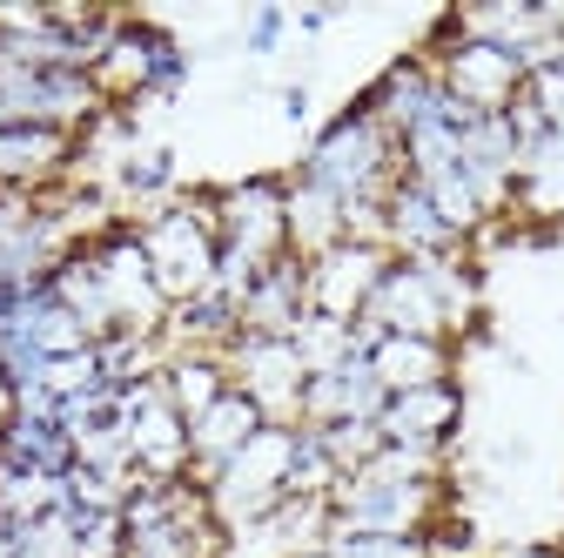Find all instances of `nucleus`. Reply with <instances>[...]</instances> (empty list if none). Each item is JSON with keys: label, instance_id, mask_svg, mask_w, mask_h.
<instances>
[{"label": "nucleus", "instance_id": "nucleus-30", "mask_svg": "<svg viewBox=\"0 0 564 558\" xmlns=\"http://www.w3.org/2000/svg\"><path fill=\"white\" fill-rule=\"evenodd\" d=\"M41 390L47 397H88V390H101V357L95 351H75V357H47L41 364Z\"/></svg>", "mask_w": 564, "mask_h": 558}, {"label": "nucleus", "instance_id": "nucleus-33", "mask_svg": "<svg viewBox=\"0 0 564 558\" xmlns=\"http://www.w3.org/2000/svg\"><path fill=\"white\" fill-rule=\"evenodd\" d=\"M282 121H296V128L310 121V88H303V82H290V88H282Z\"/></svg>", "mask_w": 564, "mask_h": 558}, {"label": "nucleus", "instance_id": "nucleus-19", "mask_svg": "<svg viewBox=\"0 0 564 558\" xmlns=\"http://www.w3.org/2000/svg\"><path fill=\"white\" fill-rule=\"evenodd\" d=\"M383 249L423 262V256H451V249H464V243L444 229V216L431 208V195H423L416 182H397V189L383 195Z\"/></svg>", "mask_w": 564, "mask_h": 558}, {"label": "nucleus", "instance_id": "nucleus-25", "mask_svg": "<svg viewBox=\"0 0 564 558\" xmlns=\"http://www.w3.org/2000/svg\"><path fill=\"white\" fill-rule=\"evenodd\" d=\"M290 343H296V357H303L310 377H329V371H343L349 357H357V323H336V316H316L310 310Z\"/></svg>", "mask_w": 564, "mask_h": 558}, {"label": "nucleus", "instance_id": "nucleus-27", "mask_svg": "<svg viewBox=\"0 0 564 558\" xmlns=\"http://www.w3.org/2000/svg\"><path fill=\"white\" fill-rule=\"evenodd\" d=\"M14 558H82V518L47 512V518L14 525Z\"/></svg>", "mask_w": 564, "mask_h": 558}, {"label": "nucleus", "instance_id": "nucleus-28", "mask_svg": "<svg viewBox=\"0 0 564 558\" xmlns=\"http://www.w3.org/2000/svg\"><path fill=\"white\" fill-rule=\"evenodd\" d=\"M336 484H343V471L329 464L323 438H316L310 425H296V464H290V498H329Z\"/></svg>", "mask_w": 564, "mask_h": 558}, {"label": "nucleus", "instance_id": "nucleus-10", "mask_svg": "<svg viewBox=\"0 0 564 558\" xmlns=\"http://www.w3.org/2000/svg\"><path fill=\"white\" fill-rule=\"evenodd\" d=\"M75 155H82V135L67 128H0V195H54L75 175Z\"/></svg>", "mask_w": 564, "mask_h": 558}, {"label": "nucleus", "instance_id": "nucleus-13", "mask_svg": "<svg viewBox=\"0 0 564 558\" xmlns=\"http://www.w3.org/2000/svg\"><path fill=\"white\" fill-rule=\"evenodd\" d=\"M511 223L518 229H564V135H538L518 149V182H511Z\"/></svg>", "mask_w": 564, "mask_h": 558}, {"label": "nucleus", "instance_id": "nucleus-3", "mask_svg": "<svg viewBox=\"0 0 564 558\" xmlns=\"http://www.w3.org/2000/svg\"><path fill=\"white\" fill-rule=\"evenodd\" d=\"M416 54L437 67V88L464 115H511V101L524 95V61L505 54V47H490V41H464L457 8L431 21V34H423Z\"/></svg>", "mask_w": 564, "mask_h": 558}, {"label": "nucleus", "instance_id": "nucleus-20", "mask_svg": "<svg viewBox=\"0 0 564 558\" xmlns=\"http://www.w3.org/2000/svg\"><path fill=\"white\" fill-rule=\"evenodd\" d=\"M282 229H290V256L316 262L323 249L343 243V202L316 189L310 175H282Z\"/></svg>", "mask_w": 564, "mask_h": 558}, {"label": "nucleus", "instance_id": "nucleus-9", "mask_svg": "<svg viewBox=\"0 0 564 558\" xmlns=\"http://www.w3.org/2000/svg\"><path fill=\"white\" fill-rule=\"evenodd\" d=\"M383 269H390V249H377V243H336V249H323L316 262H303L310 310L336 316V323H357L370 310L377 283H383Z\"/></svg>", "mask_w": 564, "mask_h": 558}, {"label": "nucleus", "instance_id": "nucleus-21", "mask_svg": "<svg viewBox=\"0 0 564 558\" xmlns=\"http://www.w3.org/2000/svg\"><path fill=\"white\" fill-rule=\"evenodd\" d=\"M47 297L61 310H75L88 323V336H115V303H108V283H101V269H95V249H67L54 269H47Z\"/></svg>", "mask_w": 564, "mask_h": 558}, {"label": "nucleus", "instance_id": "nucleus-29", "mask_svg": "<svg viewBox=\"0 0 564 558\" xmlns=\"http://www.w3.org/2000/svg\"><path fill=\"white\" fill-rule=\"evenodd\" d=\"M323 438V451H329V464L349 477V471H364L377 451H383V431L377 425H364V417H349V425H329V431H316Z\"/></svg>", "mask_w": 564, "mask_h": 558}, {"label": "nucleus", "instance_id": "nucleus-2", "mask_svg": "<svg viewBox=\"0 0 564 558\" xmlns=\"http://www.w3.org/2000/svg\"><path fill=\"white\" fill-rule=\"evenodd\" d=\"M316 189H329L336 202H383L397 182H403V162H397V135L364 108L349 101L336 121L316 128V142L303 149V169Z\"/></svg>", "mask_w": 564, "mask_h": 558}, {"label": "nucleus", "instance_id": "nucleus-26", "mask_svg": "<svg viewBox=\"0 0 564 558\" xmlns=\"http://www.w3.org/2000/svg\"><path fill=\"white\" fill-rule=\"evenodd\" d=\"M364 471L383 477V484H451V451H431V444H383ZM349 477H357V471H349Z\"/></svg>", "mask_w": 564, "mask_h": 558}, {"label": "nucleus", "instance_id": "nucleus-15", "mask_svg": "<svg viewBox=\"0 0 564 558\" xmlns=\"http://www.w3.org/2000/svg\"><path fill=\"white\" fill-rule=\"evenodd\" d=\"M303 316H310V276H303V262H296V256L269 262L256 283H249V297L236 303L242 336H296V323H303Z\"/></svg>", "mask_w": 564, "mask_h": 558}, {"label": "nucleus", "instance_id": "nucleus-18", "mask_svg": "<svg viewBox=\"0 0 564 558\" xmlns=\"http://www.w3.org/2000/svg\"><path fill=\"white\" fill-rule=\"evenodd\" d=\"M364 357L390 397L423 390V384H457V343H444V336H377Z\"/></svg>", "mask_w": 564, "mask_h": 558}, {"label": "nucleus", "instance_id": "nucleus-8", "mask_svg": "<svg viewBox=\"0 0 564 558\" xmlns=\"http://www.w3.org/2000/svg\"><path fill=\"white\" fill-rule=\"evenodd\" d=\"M223 364H229V384L256 397L262 425H290V431L303 425V384H310V371H303L290 336H236L229 351H223Z\"/></svg>", "mask_w": 564, "mask_h": 558}, {"label": "nucleus", "instance_id": "nucleus-22", "mask_svg": "<svg viewBox=\"0 0 564 558\" xmlns=\"http://www.w3.org/2000/svg\"><path fill=\"white\" fill-rule=\"evenodd\" d=\"M0 464H28V471L67 477V471H75V438H67L54 417L8 410V417H0Z\"/></svg>", "mask_w": 564, "mask_h": 558}, {"label": "nucleus", "instance_id": "nucleus-7", "mask_svg": "<svg viewBox=\"0 0 564 558\" xmlns=\"http://www.w3.org/2000/svg\"><path fill=\"white\" fill-rule=\"evenodd\" d=\"M216 236L223 256L269 269L290 256V229H282V175H242L229 189H216Z\"/></svg>", "mask_w": 564, "mask_h": 558}, {"label": "nucleus", "instance_id": "nucleus-24", "mask_svg": "<svg viewBox=\"0 0 564 558\" xmlns=\"http://www.w3.org/2000/svg\"><path fill=\"white\" fill-rule=\"evenodd\" d=\"M0 512H8L14 525L47 518V512H67V477L28 471V464H0Z\"/></svg>", "mask_w": 564, "mask_h": 558}, {"label": "nucleus", "instance_id": "nucleus-5", "mask_svg": "<svg viewBox=\"0 0 564 558\" xmlns=\"http://www.w3.org/2000/svg\"><path fill=\"white\" fill-rule=\"evenodd\" d=\"M444 512H451V484H383L357 471L329 492V518L343 532H377V538H423Z\"/></svg>", "mask_w": 564, "mask_h": 558}, {"label": "nucleus", "instance_id": "nucleus-35", "mask_svg": "<svg viewBox=\"0 0 564 558\" xmlns=\"http://www.w3.org/2000/svg\"><path fill=\"white\" fill-rule=\"evenodd\" d=\"M290 28H303V34H323V28H329V8H303V14H290Z\"/></svg>", "mask_w": 564, "mask_h": 558}, {"label": "nucleus", "instance_id": "nucleus-12", "mask_svg": "<svg viewBox=\"0 0 564 558\" xmlns=\"http://www.w3.org/2000/svg\"><path fill=\"white\" fill-rule=\"evenodd\" d=\"M383 444H431L451 451L464 431V384H423V390H397L377 417Z\"/></svg>", "mask_w": 564, "mask_h": 558}, {"label": "nucleus", "instance_id": "nucleus-14", "mask_svg": "<svg viewBox=\"0 0 564 558\" xmlns=\"http://www.w3.org/2000/svg\"><path fill=\"white\" fill-rule=\"evenodd\" d=\"M364 108L397 135V142H403V135L416 128V121H431L437 108H444V88H437V67L431 61H423V54H403V61H390L383 67V75L364 88Z\"/></svg>", "mask_w": 564, "mask_h": 558}, {"label": "nucleus", "instance_id": "nucleus-34", "mask_svg": "<svg viewBox=\"0 0 564 558\" xmlns=\"http://www.w3.org/2000/svg\"><path fill=\"white\" fill-rule=\"evenodd\" d=\"M490 558H564V545H505V551H490Z\"/></svg>", "mask_w": 564, "mask_h": 558}, {"label": "nucleus", "instance_id": "nucleus-16", "mask_svg": "<svg viewBox=\"0 0 564 558\" xmlns=\"http://www.w3.org/2000/svg\"><path fill=\"white\" fill-rule=\"evenodd\" d=\"M383 404H390V390L370 377V357H349L343 371L303 384V425H310V431H329V425H349V417L377 425Z\"/></svg>", "mask_w": 564, "mask_h": 558}, {"label": "nucleus", "instance_id": "nucleus-32", "mask_svg": "<svg viewBox=\"0 0 564 558\" xmlns=\"http://www.w3.org/2000/svg\"><path fill=\"white\" fill-rule=\"evenodd\" d=\"M282 34H290V14H282L275 0H262V8L242 21V47H249V54H275V47H282Z\"/></svg>", "mask_w": 564, "mask_h": 558}, {"label": "nucleus", "instance_id": "nucleus-17", "mask_svg": "<svg viewBox=\"0 0 564 558\" xmlns=\"http://www.w3.org/2000/svg\"><path fill=\"white\" fill-rule=\"evenodd\" d=\"M256 431H262L256 397L229 384V390H223V397H216V404H208L195 425H188V451H195V471H188V477H195V484H208V477H216V471H223V464L256 438Z\"/></svg>", "mask_w": 564, "mask_h": 558}, {"label": "nucleus", "instance_id": "nucleus-31", "mask_svg": "<svg viewBox=\"0 0 564 558\" xmlns=\"http://www.w3.org/2000/svg\"><path fill=\"white\" fill-rule=\"evenodd\" d=\"M323 558H423V538H377V532H343V525H329Z\"/></svg>", "mask_w": 564, "mask_h": 558}, {"label": "nucleus", "instance_id": "nucleus-1", "mask_svg": "<svg viewBox=\"0 0 564 558\" xmlns=\"http://www.w3.org/2000/svg\"><path fill=\"white\" fill-rule=\"evenodd\" d=\"M141 249H149L155 269V290L162 303H195L216 290V269H223V236H216V189H195L162 202L155 216H141Z\"/></svg>", "mask_w": 564, "mask_h": 558}, {"label": "nucleus", "instance_id": "nucleus-4", "mask_svg": "<svg viewBox=\"0 0 564 558\" xmlns=\"http://www.w3.org/2000/svg\"><path fill=\"white\" fill-rule=\"evenodd\" d=\"M290 464H296V431H290V425H262L216 477L202 484L216 525H223V532H242V525L269 518L282 498H290Z\"/></svg>", "mask_w": 564, "mask_h": 558}, {"label": "nucleus", "instance_id": "nucleus-6", "mask_svg": "<svg viewBox=\"0 0 564 558\" xmlns=\"http://www.w3.org/2000/svg\"><path fill=\"white\" fill-rule=\"evenodd\" d=\"M115 410H121V425H128L134 471L149 477V484H182V477L195 471V451H188V417L169 404V384H162V377L115 390Z\"/></svg>", "mask_w": 564, "mask_h": 558}, {"label": "nucleus", "instance_id": "nucleus-23", "mask_svg": "<svg viewBox=\"0 0 564 558\" xmlns=\"http://www.w3.org/2000/svg\"><path fill=\"white\" fill-rule=\"evenodd\" d=\"M162 384H169V404H175V410L188 417V425H195V417H202L208 404H216V397L229 390V364H223V357H202V351H188V357H169Z\"/></svg>", "mask_w": 564, "mask_h": 558}, {"label": "nucleus", "instance_id": "nucleus-11", "mask_svg": "<svg viewBox=\"0 0 564 558\" xmlns=\"http://www.w3.org/2000/svg\"><path fill=\"white\" fill-rule=\"evenodd\" d=\"M175 34L169 28H155V21H134V14H121V28L108 34V47L95 54V88H101V101L108 108H134V101H149L155 95V61H162V47H169Z\"/></svg>", "mask_w": 564, "mask_h": 558}]
</instances>
